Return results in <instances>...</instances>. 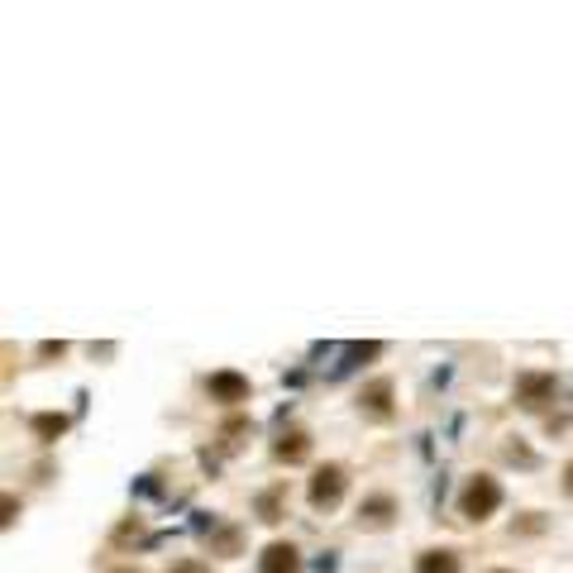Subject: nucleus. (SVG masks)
I'll use <instances>...</instances> for the list:
<instances>
[{
  "mask_svg": "<svg viewBox=\"0 0 573 573\" xmlns=\"http://www.w3.org/2000/svg\"><path fill=\"white\" fill-rule=\"evenodd\" d=\"M344 493H349V473H344L339 464H325V468H315L311 473V487H306V497H311V507L315 511H335Z\"/></svg>",
  "mask_w": 573,
  "mask_h": 573,
  "instance_id": "f03ea898",
  "label": "nucleus"
},
{
  "mask_svg": "<svg viewBox=\"0 0 573 573\" xmlns=\"http://www.w3.org/2000/svg\"><path fill=\"white\" fill-rule=\"evenodd\" d=\"M358 401H364V411H368V415H392V382L378 378V382H372Z\"/></svg>",
  "mask_w": 573,
  "mask_h": 573,
  "instance_id": "1a4fd4ad",
  "label": "nucleus"
},
{
  "mask_svg": "<svg viewBox=\"0 0 573 573\" xmlns=\"http://www.w3.org/2000/svg\"><path fill=\"white\" fill-rule=\"evenodd\" d=\"M258 573H301V550L286 540H272L263 554H258Z\"/></svg>",
  "mask_w": 573,
  "mask_h": 573,
  "instance_id": "20e7f679",
  "label": "nucleus"
},
{
  "mask_svg": "<svg viewBox=\"0 0 573 573\" xmlns=\"http://www.w3.org/2000/svg\"><path fill=\"white\" fill-rule=\"evenodd\" d=\"M272 454L282 458V464H301V458L311 454V435L301 425H292V430H282L278 435V444H272Z\"/></svg>",
  "mask_w": 573,
  "mask_h": 573,
  "instance_id": "423d86ee",
  "label": "nucleus"
},
{
  "mask_svg": "<svg viewBox=\"0 0 573 573\" xmlns=\"http://www.w3.org/2000/svg\"><path fill=\"white\" fill-rule=\"evenodd\" d=\"M63 430H67V415H57V411L34 415V435H39V440H57Z\"/></svg>",
  "mask_w": 573,
  "mask_h": 573,
  "instance_id": "9d476101",
  "label": "nucleus"
},
{
  "mask_svg": "<svg viewBox=\"0 0 573 573\" xmlns=\"http://www.w3.org/2000/svg\"><path fill=\"white\" fill-rule=\"evenodd\" d=\"M258 516H263V521H282L278 516V493H268L263 501H258Z\"/></svg>",
  "mask_w": 573,
  "mask_h": 573,
  "instance_id": "9b49d317",
  "label": "nucleus"
},
{
  "mask_svg": "<svg viewBox=\"0 0 573 573\" xmlns=\"http://www.w3.org/2000/svg\"><path fill=\"white\" fill-rule=\"evenodd\" d=\"M392 516H397V501L392 497H368L364 507H358V526L382 530V526H392Z\"/></svg>",
  "mask_w": 573,
  "mask_h": 573,
  "instance_id": "0eeeda50",
  "label": "nucleus"
},
{
  "mask_svg": "<svg viewBox=\"0 0 573 573\" xmlns=\"http://www.w3.org/2000/svg\"><path fill=\"white\" fill-rule=\"evenodd\" d=\"M206 392H210V401H220V407H239V401H249V378L235 368H220L206 378Z\"/></svg>",
  "mask_w": 573,
  "mask_h": 573,
  "instance_id": "7ed1b4c3",
  "label": "nucleus"
},
{
  "mask_svg": "<svg viewBox=\"0 0 573 573\" xmlns=\"http://www.w3.org/2000/svg\"><path fill=\"white\" fill-rule=\"evenodd\" d=\"M501 507V483L493 473H478V478L464 483V493H458V516H468V521H487Z\"/></svg>",
  "mask_w": 573,
  "mask_h": 573,
  "instance_id": "f257e3e1",
  "label": "nucleus"
},
{
  "mask_svg": "<svg viewBox=\"0 0 573 573\" xmlns=\"http://www.w3.org/2000/svg\"><path fill=\"white\" fill-rule=\"evenodd\" d=\"M115 573H143V569H115Z\"/></svg>",
  "mask_w": 573,
  "mask_h": 573,
  "instance_id": "4468645a",
  "label": "nucleus"
},
{
  "mask_svg": "<svg viewBox=\"0 0 573 573\" xmlns=\"http://www.w3.org/2000/svg\"><path fill=\"white\" fill-rule=\"evenodd\" d=\"M167 573H210V569L201 564V559H177V564H172Z\"/></svg>",
  "mask_w": 573,
  "mask_h": 573,
  "instance_id": "f8f14e48",
  "label": "nucleus"
},
{
  "mask_svg": "<svg viewBox=\"0 0 573 573\" xmlns=\"http://www.w3.org/2000/svg\"><path fill=\"white\" fill-rule=\"evenodd\" d=\"M550 397H554L550 372H521V378H516V401H521V407H544Z\"/></svg>",
  "mask_w": 573,
  "mask_h": 573,
  "instance_id": "39448f33",
  "label": "nucleus"
},
{
  "mask_svg": "<svg viewBox=\"0 0 573 573\" xmlns=\"http://www.w3.org/2000/svg\"><path fill=\"white\" fill-rule=\"evenodd\" d=\"M458 569H464V559L454 550H425L415 559V573H458Z\"/></svg>",
  "mask_w": 573,
  "mask_h": 573,
  "instance_id": "6e6552de",
  "label": "nucleus"
},
{
  "mask_svg": "<svg viewBox=\"0 0 573 573\" xmlns=\"http://www.w3.org/2000/svg\"><path fill=\"white\" fill-rule=\"evenodd\" d=\"M493 573H511V569H493Z\"/></svg>",
  "mask_w": 573,
  "mask_h": 573,
  "instance_id": "2eb2a0df",
  "label": "nucleus"
},
{
  "mask_svg": "<svg viewBox=\"0 0 573 573\" xmlns=\"http://www.w3.org/2000/svg\"><path fill=\"white\" fill-rule=\"evenodd\" d=\"M564 493L573 497V458H569V464H564Z\"/></svg>",
  "mask_w": 573,
  "mask_h": 573,
  "instance_id": "ddd939ff",
  "label": "nucleus"
}]
</instances>
